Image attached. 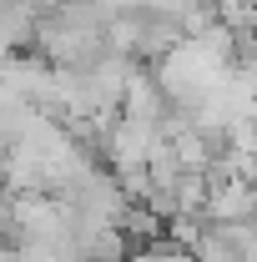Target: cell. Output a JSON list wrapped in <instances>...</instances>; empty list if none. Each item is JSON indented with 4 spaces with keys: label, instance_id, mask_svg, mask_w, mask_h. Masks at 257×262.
I'll use <instances>...</instances> for the list:
<instances>
[{
    "label": "cell",
    "instance_id": "6da1fadb",
    "mask_svg": "<svg viewBox=\"0 0 257 262\" xmlns=\"http://www.w3.org/2000/svg\"><path fill=\"white\" fill-rule=\"evenodd\" d=\"M202 222H207V227L257 222V182H242V177L212 182V187H207V202H202Z\"/></svg>",
    "mask_w": 257,
    "mask_h": 262
},
{
    "label": "cell",
    "instance_id": "7a4b0ae2",
    "mask_svg": "<svg viewBox=\"0 0 257 262\" xmlns=\"http://www.w3.org/2000/svg\"><path fill=\"white\" fill-rule=\"evenodd\" d=\"M116 116H126V121H152V126L166 116V96H161L152 66H131L126 86H121V101H116Z\"/></svg>",
    "mask_w": 257,
    "mask_h": 262
},
{
    "label": "cell",
    "instance_id": "3957f363",
    "mask_svg": "<svg viewBox=\"0 0 257 262\" xmlns=\"http://www.w3.org/2000/svg\"><path fill=\"white\" fill-rule=\"evenodd\" d=\"M126 262H192V252H187V247H177V242H166V237H157V242L136 247Z\"/></svg>",
    "mask_w": 257,
    "mask_h": 262
}]
</instances>
